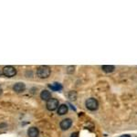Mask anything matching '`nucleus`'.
Wrapping results in <instances>:
<instances>
[{"instance_id":"f03ea898","label":"nucleus","mask_w":137,"mask_h":137,"mask_svg":"<svg viewBox=\"0 0 137 137\" xmlns=\"http://www.w3.org/2000/svg\"><path fill=\"white\" fill-rule=\"evenodd\" d=\"M16 68L11 65L5 66L2 68V74L7 78H13L16 75Z\"/></svg>"},{"instance_id":"ddd939ff","label":"nucleus","mask_w":137,"mask_h":137,"mask_svg":"<svg viewBox=\"0 0 137 137\" xmlns=\"http://www.w3.org/2000/svg\"><path fill=\"white\" fill-rule=\"evenodd\" d=\"M70 137H79V133H72Z\"/></svg>"},{"instance_id":"423d86ee","label":"nucleus","mask_w":137,"mask_h":137,"mask_svg":"<svg viewBox=\"0 0 137 137\" xmlns=\"http://www.w3.org/2000/svg\"><path fill=\"white\" fill-rule=\"evenodd\" d=\"M26 90V84L24 82H16L13 86V90L16 93H20L23 92Z\"/></svg>"},{"instance_id":"39448f33","label":"nucleus","mask_w":137,"mask_h":137,"mask_svg":"<svg viewBox=\"0 0 137 137\" xmlns=\"http://www.w3.org/2000/svg\"><path fill=\"white\" fill-rule=\"evenodd\" d=\"M72 125V120L70 119V118H66V119H63L61 122L60 123V127L61 130L63 131H67L71 127Z\"/></svg>"},{"instance_id":"20e7f679","label":"nucleus","mask_w":137,"mask_h":137,"mask_svg":"<svg viewBox=\"0 0 137 137\" xmlns=\"http://www.w3.org/2000/svg\"><path fill=\"white\" fill-rule=\"evenodd\" d=\"M60 106V102H59L58 99H55V98H51L49 101L46 102V108L48 109L50 112H53V111L57 110Z\"/></svg>"},{"instance_id":"6e6552de","label":"nucleus","mask_w":137,"mask_h":137,"mask_svg":"<svg viewBox=\"0 0 137 137\" xmlns=\"http://www.w3.org/2000/svg\"><path fill=\"white\" fill-rule=\"evenodd\" d=\"M51 92L48 90H43L41 92H40V99L42 101H48L49 99H51Z\"/></svg>"},{"instance_id":"2eb2a0df","label":"nucleus","mask_w":137,"mask_h":137,"mask_svg":"<svg viewBox=\"0 0 137 137\" xmlns=\"http://www.w3.org/2000/svg\"><path fill=\"white\" fill-rule=\"evenodd\" d=\"M2 92H3V90H2V87L0 86V95L2 94Z\"/></svg>"},{"instance_id":"7ed1b4c3","label":"nucleus","mask_w":137,"mask_h":137,"mask_svg":"<svg viewBox=\"0 0 137 137\" xmlns=\"http://www.w3.org/2000/svg\"><path fill=\"white\" fill-rule=\"evenodd\" d=\"M85 106L90 111H96L99 107V102L95 98H89L85 101Z\"/></svg>"},{"instance_id":"f257e3e1","label":"nucleus","mask_w":137,"mask_h":137,"mask_svg":"<svg viewBox=\"0 0 137 137\" xmlns=\"http://www.w3.org/2000/svg\"><path fill=\"white\" fill-rule=\"evenodd\" d=\"M36 74L39 79H48L51 74V70L49 66L41 65L37 68Z\"/></svg>"},{"instance_id":"0eeeda50","label":"nucleus","mask_w":137,"mask_h":137,"mask_svg":"<svg viewBox=\"0 0 137 137\" xmlns=\"http://www.w3.org/2000/svg\"><path fill=\"white\" fill-rule=\"evenodd\" d=\"M27 134L28 137H38V135H39V130L37 127L31 126L27 129Z\"/></svg>"},{"instance_id":"9d476101","label":"nucleus","mask_w":137,"mask_h":137,"mask_svg":"<svg viewBox=\"0 0 137 137\" xmlns=\"http://www.w3.org/2000/svg\"><path fill=\"white\" fill-rule=\"evenodd\" d=\"M101 70L104 72H106V73H111V72H112L115 70V67L112 65H103L101 66Z\"/></svg>"},{"instance_id":"f8f14e48","label":"nucleus","mask_w":137,"mask_h":137,"mask_svg":"<svg viewBox=\"0 0 137 137\" xmlns=\"http://www.w3.org/2000/svg\"><path fill=\"white\" fill-rule=\"evenodd\" d=\"M75 71V66H68L67 68V73L71 74Z\"/></svg>"},{"instance_id":"9b49d317","label":"nucleus","mask_w":137,"mask_h":137,"mask_svg":"<svg viewBox=\"0 0 137 137\" xmlns=\"http://www.w3.org/2000/svg\"><path fill=\"white\" fill-rule=\"evenodd\" d=\"M68 99L71 100V101H76V99H77V93H76V92L71 90V92H68Z\"/></svg>"},{"instance_id":"4468645a","label":"nucleus","mask_w":137,"mask_h":137,"mask_svg":"<svg viewBox=\"0 0 137 137\" xmlns=\"http://www.w3.org/2000/svg\"><path fill=\"white\" fill-rule=\"evenodd\" d=\"M120 137H131L129 134H123V135H121Z\"/></svg>"},{"instance_id":"1a4fd4ad","label":"nucleus","mask_w":137,"mask_h":137,"mask_svg":"<svg viewBox=\"0 0 137 137\" xmlns=\"http://www.w3.org/2000/svg\"><path fill=\"white\" fill-rule=\"evenodd\" d=\"M68 111V107L67 104H60L59 106V108L57 109V112H58L59 115H65Z\"/></svg>"}]
</instances>
